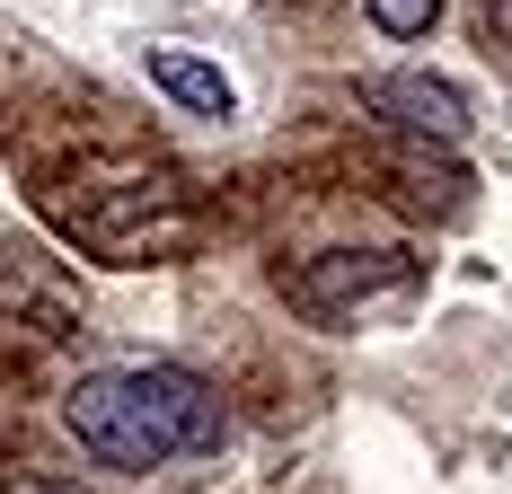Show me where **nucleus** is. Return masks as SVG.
<instances>
[{"mask_svg": "<svg viewBox=\"0 0 512 494\" xmlns=\"http://www.w3.org/2000/svg\"><path fill=\"white\" fill-rule=\"evenodd\" d=\"M380 292H415V256H398V247H336V256L292 274V300L318 309V318H345V309H362Z\"/></svg>", "mask_w": 512, "mask_h": 494, "instance_id": "2", "label": "nucleus"}, {"mask_svg": "<svg viewBox=\"0 0 512 494\" xmlns=\"http://www.w3.org/2000/svg\"><path fill=\"white\" fill-rule=\"evenodd\" d=\"M151 80H159V89H168L177 106H186V115H239V89H230L212 62L177 53V45H151Z\"/></svg>", "mask_w": 512, "mask_h": 494, "instance_id": "4", "label": "nucleus"}, {"mask_svg": "<svg viewBox=\"0 0 512 494\" xmlns=\"http://www.w3.org/2000/svg\"><path fill=\"white\" fill-rule=\"evenodd\" d=\"M362 106L371 115H389V124H407V133H424V142H468V98L451 89V80H424V71H398V80H371L362 89Z\"/></svg>", "mask_w": 512, "mask_h": 494, "instance_id": "3", "label": "nucleus"}, {"mask_svg": "<svg viewBox=\"0 0 512 494\" xmlns=\"http://www.w3.org/2000/svg\"><path fill=\"white\" fill-rule=\"evenodd\" d=\"M62 424L80 433V450L98 468H168V459H195V450H221L230 415L221 397L177 371V362H133V371H89L80 389L62 397Z\"/></svg>", "mask_w": 512, "mask_h": 494, "instance_id": "1", "label": "nucleus"}, {"mask_svg": "<svg viewBox=\"0 0 512 494\" xmlns=\"http://www.w3.org/2000/svg\"><path fill=\"white\" fill-rule=\"evenodd\" d=\"M433 18H442V0H371V27H380V36H398V45L433 36Z\"/></svg>", "mask_w": 512, "mask_h": 494, "instance_id": "5", "label": "nucleus"}]
</instances>
